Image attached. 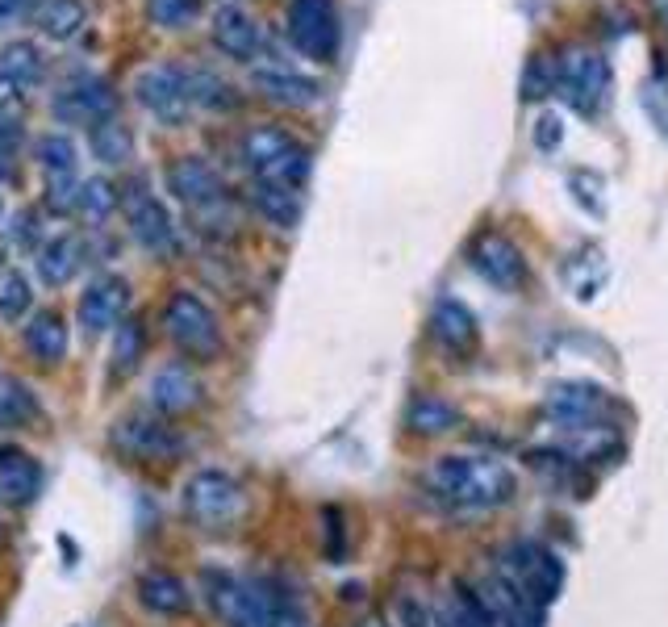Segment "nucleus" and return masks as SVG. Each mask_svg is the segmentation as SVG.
I'll return each mask as SVG.
<instances>
[{"instance_id": "20", "label": "nucleus", "mask_w": 668, "mask_h": 627, "mask_svg": "<svg viewBox=\"0 0 668 627\" xmlns=\"http://www.w3.org/2000/svg\"><path fill=\"white\" fill-rule=\"evenodd\" d=\"M84 264V243L76 235H55L51 243L38 247V260H34V272L46 289H63L71 276L80 272Z\"/></svg>"}, {"instance_id": "3", "label": "nucleus", "mask_w": 668, "mask_h": 627, "mask_svg": "<svg viewBox=\"0 0 668 627\" xmlns=\"http://www.w3.org/2000/svg\"><path fill=\"white\" fill-rule=\"evenodd\" d=\"M167 189L176 193L180 205L193 209V214L205 222V230H209V222L230 226V189H226L222 172L213 168L209 159H201V155L176 159V164L167 168Z\"/></svg>"}, {"instance_id": "18", "label": "nucleus", "mask_w": 668, "mask_h": 627, "mask_svg": "<svg viewBox=\"0 0 668 627\" xmlns=\"http://www.w3.org/2000/svg\"><path fill=\"white\" fill-rule=\"evenodd\" d=\"M431 335L447 347V352L456 356H468L476 352V343H481V327H476L472 310L456 297H439L435 310H431Z\"/></svg>"}, {"instance_id": "45", "label": "nucleus", "mask_w": 668, "mask_h": 627, "mask_svg": "<svg viewBox=\"0 0 668 627\" xmlns=\"http://www.w3.org/2000/svg\"><path fill=\"white\" fill-rule=\"evenodd\" d=\"M0 176H13V155L0 151Z\"/></svg>"}, {"instance_id": "26", "label": "nucleus", "mask_w": 668, "mask_h": 627, "mask_svg": "<svg viewBox=\"0 0 668 627\" xmlns=\"http://www.w3.org/2000/svg\"><path fill=\"white\" fill-rule=\"evenodd\" d=\"M88 151L105 168H122L134 159V130L122 118H105L88 130Z\"/></svg>"}, {"instance_id": "38", "label": "nucleus", "mask_w": 668, "mask_h": 627, "mask_svg": "<svg viewBox=\"0 0 668 627\" xmlns=\"http://www.w3.org/2000/svg\"><path fill=\"white\" fill-rule=\"evenodd\" d=\"M34 306V293H30V281L21 276L17 268H0V318L5 322H17L26 318Z\"/></svg>"}, {"instance_id": "22", "label": "nucleus", "mask_w": 668, "mask_h": 627, "mask_svg": "<svg viewBox=\"0 0 668 627\" xmlns=\"http://www.w3.org/2000/svg\"><path fill=\"white\" fill-rule=\"evenodd\" d=\"M297 138L284 130V126H272V122H259L243 134V143H238V155H243V164L251 168V176H259L264 168H272L284 151H293Z\"/></svg>"}, {"instance_id": "24", "label": "nucleus", "mask_w": 668, "mask_h": 627, "mask_svg": "<svg viewBox=\"0 0 668 627\" xmlns=\"http://www.w3.org/2000/svg\"><path fill=\"white\" fill-rule=\"evenodd\" d=\"M251 598H255L259 627H309L297 598L289 590H280L276 582H251Z\"/></svg>"}, {"instance_id": "41", "label": "nucleus", "mask_w": 668, "mask_h": 627, "mask_svg": "<svg viewBox=\"0 0 668 627\" xmlns=\"http://www.w3.org/2000/svg\"><path fill=\"white\" fill-rule=\"evenodd\" d=\"M564 143V122L556 118V113H543V118L535 122V147L539 151H556Z\"/></svg>"}, {"instance_id": "31", "label": "nucleus", "mask_w": 668, "mask_h": 627, "mask_svg": "<svg viewBox=\"0 0 668 627\" xmlns=\"http://www.w3.org/2000/svg\"><path fill=\"white\" fill-rule=\"evenodd\" d=\"M405 423H410L414 435H443L451 427H460V410L447 398H439V393H418L410 410H405Z\"/></svg>"}, {"instance_id": "37", "label": "nucleus", "mask_w": 668, "mask_h": 627, "mask_svg": "<svg viewBox=\"0 0 668 627\" xmlns=\"http://www.w3.org/2000/svg\"><path fill=\"white\" fill-rule=\"evenodd\" d=\"M522 101H543L547 92H556V59L547 51H535L522 63V80H518Z\"/></svg>"}, {"instance_id": "25", "label": "nucleus", "mask_w": 668, "mask_h": 627, "mask_svg": "<svg viewBox=\"0 0 668 627\" xmlns=\"http://www.w3.org/2000/svg\"><path fill=\"white\" fill-rule=\"evenodd\" d=\"M184 80H188V97H193V109H209V113H230L238 109V88L218 76L213 67H184Z\"/></svg>"}, {"instance_id": "42", "label": "nucleus", "mask_w": 668, "mask_h": 627, "mask_svg": "<svg viewBox=\"0 0 668 627\" xmlns=\"http://www.w3.org/2000/svg\"><path fill=\"white\" fill-rule=\"evenodd\" d=\"M21 138H26V130H21V118L13 109H0V151H17L21 147Z\"/></svg>"}, {"instance_id": "16", "label": "nucleus", "mask_w": 668, "mask_h": 627, "mask_svg": "<svg viewBox=\"0 0 668 627\" xmlns=\"http://www.w3.org/2000/svg\"><path fill=\"white\" fill-rule=\"evenodd\" d=\"M201 398H205V389H201V381L188 373L184 364H163L159 373L151 377V385H147V402L163 418H180L188 410H197Z\"/></svg>"}, {"instance_id": "35", "label": "nucleus", "mask_w": 668, "mask_h": 627, "mask_svg": "<svg viewBox=\"0 0 668 627\" xmlns=\"http://www.w3.org/2000/svg\"><path fill=\"white\" fill-rule=\"evenodd\" d=\"M34 159H38V168L51 180L76 176V143H71L67 134H42L34 143Z\"/></svg>"}, {"instance_id": "9", "label": "nucleus", "mask_w": 668, "mask_h": 627, "mask_svg": "<svg viewBox=\"0 0 668 627\" xmlns=\"http://www.w3.org/2000/svg\"><path fill=\"white\" fill-rule=\"evenodd\" d=\"M109 439L113 448L130 456V460H176L184 452V435L176 427H167L163 418H151V414H126L117 418V423L109 427Z\"/></svg>"}, {"instance_id": "7", "label": "nucleus", "mask_w": 668, "mask_h": 627, "mask_svg": "<svg viewBox=\"0 0 668 627\" xmlns=\"http://www.w3.org/2000/svg\"><path fill=\"white\" fill-rule=\"evenodd\" d=\"M134 101L163 126H184L193 113V97H188V80L180 63H151L134 76Z\"/></svg>"}, {"instance_id": "46", "label": "nucleus", "mask_w": 668, "mask_h": 627, "mask_svg": "<svg viewBox=\"0 0 668 627\" xmlns=\"http://www.w3.org/2000/svg\"><path fill=\"white\" fill-rule=\"evenodd\" d=\"M360 627H385V623H380V619H364Z\"/></svg>"}, {"instance_id": "48", "label": "nucleus", "mask_w": 668, "mask_h": 627, "mask_svg": "<svg viewBox=\"0 0 668 627\" xmlns=\"http://www.w3.org/2000/svg\"><path fill=\"white\" fill-rule=\"evenodd\" d=\"M664 21H668V5H664Z\"/></svg>"}, {"instance_id": "23", "label": "nucleus", "mask_w": 668, "mask_h": 627, "mask_svg": "<svg viewBox=\"0 0 668 627\" xmlns=\"http://www.w3.org/2000/svg\"><path fill=\"white\" fill-rule=\"evenodd\" d=\"M21 343H26V352L30 360L38 364H59L67 356V327H63V318L55 310H38L30 318V327L21 331Z\"/></svg>"}, {"instance_id": "34", "label": "nucleus", "mask_w": 668, "mask_h": 627, "mask_svg": "<svg viewBox=\"0 0 668 627\" xmlns=\"http://www.w3.org/2000/svg\"><path fill=\"white\" fill-rule=\"evenodd\" d=\"M309 172H314V151L309 147H293V151H284L272 168H264L255 180H264V184H276V189H289V193H301L305 184H309Z\"/></svg>"}, {"instance_id": "32", "label": "nucleus", "mask_w": 668, "mask_h": 627, "mask_svg": "<svg viewBox=\"0 0 668 627\" xmlns=\"http://www.w3.org/2000/svg\"><path fill=\"white\" fill-rule=\"evenodd\" d=\"M34 17H38V30L46 38L67 42V38H76L88 26V5H84V0H42Z\"/></svg>"}, {"instance_id": "44", "label": "nucleus", "mask_w": 668, "mask_h": 627, "mask_svg": "<svg viewBox=\"0 0 668 627\" xmlns=\"http://www.w3.org/2000/svg\"><path fill=\"white\" fill-rule=\"evenodd\" d=\"M21 97H26V92H21L5 72H0V109H17L21 105Z\"/></svg>"}, {"instance_id": "30", "label": "nucleus", "mask_w": 668, "mask_h": 627, "mask_svg": "<svg viewBox=\"0 0 668 627\" xmlns=\"http://www.w3.org/2000/svg\"><path fill=\"white\" fill-rule=\"evenodd\" d=\"M443 627H501V623L485 602V594H476L472 586L456 582L447 594V607H443Z\"/></svg>"}, {"instance_id": "27", "label": "nucleus", "mask_w": 668, "mask_h": 627, "mask_svg": "<svg viewBox=\"0 0 668 627\" xmlns=\"http://www.w3.org/2000/svg\"><path fill=\"white\" fill-rule=\"evenodd\" d=\"M0 72H5L21 92L34 88L42 76H46V55L38 42H26V38H13L0 46Z\"/></svg>"}, {"instance_id": "40", "label": "nucleus", "mask_w": 668, "mask_h": 627, "mask_svg": "<svg viewBox=\"0 0 668 627\" xmlns=\"http://www.w3.org/2000/svg\"><path fill=\"white\" fill-rule=\"evenodd\" d=\"M393 611H397V627H443V615H435V611L426 607L422 598H414V594H401Z\"/></svg>"}, {"instance_id": "11", "label": "nucleus", "mask_w": 668, "mask_h": 627, "mask_svg": "<svg viewBox=\"0 0 668 627\" xmlns=\"http://www.w3.org/2000/svg\"><path fill=\"white\" fill-rule=\"evenodd\" d=\"M130 310V281L117 272H105L97 281H88V289L80 293V327L88 335H105L117 331V322Z\"/></svg>"}, {"instance_id": "19", "label": "nucleus", "mask_w": 668, "mask_h": 627, "mask_svg": "<svg viewBox=\"0 0 668 627\" xmlns=\"http://www.w3.org/2000/svg\"><path fill=\"white\" fill-rule=\"evenodd\" d=\"M38 490H42L38 460L17 444H0V494H5L9 502H17V506H26V502L38 498Z\"/></svg>"}, {"instance_id": "10", "label": "nucleus", "mask_w": 668, "mask_h": 627, "mask_svg": "<svg viewBox=\"0 0 668 627\" xmlns=\"http://www.w3.org/2000/svg\"><path fill=\"white\" fill-rule=\"evenodd\" d=\"M122 209H126V226H130V235L142 251H151V255H167L176 247V222H172V209H167L147 184L134 180L126 197H122Z\"/></svg>"}, {"instance_id": "33", "label": "nucleus", "mask_w": 668, "mask_h": 627, "mask_svg": "<svg viewBox=\"0 0 668 627\" xmlns=\"http://www.w3.org/2000/svg\"><path fill=\"white\" fill-rule=\"evenodd\" d=\"M38 398L34 389L13 377V373H0V427H30L38 423Z\"/></svg>"}, {"instance_id": "43", "label": "nucleus", "mask_w": 668, "mask_h": 627, "mask_svg": "<svg viewBox=\"0 0 668 627\" xmlns=\"http://www.w3.org/2000/svg\"><path fill=\"white\" fill-rule=\"evenodd\" d=\"M38 5H42V0H0V30H9V26H17L21 17L38 13Z\"/></svg>"}, {"instance_id": "17", "label": "nucleus", "mask_w": 668, "mask_h": 627, "mask_svg": "<svg viewBox=\"0 0 668 627\" xmlns=\"http://www.w3.org/2000/svg\"><path fill=\"white\" fill-rule=\"evenodd\" d=\"M543 410L552 414L556 423H589V418L610 410V398L589 381H560V385L547 389Z\"/></svg>"}, {"instance_id": "8", "label": "nucleus", "mask_w": 668, "mask_h": 627, "mask_svg": "<svg viewBox=\"0 0 668 627\" xmlns=\"http://www.w3.org/2000/svg\"><path fill=\"white\" fill-rule=\"evenodd\" d=\"M289 42L309 59L334 63L339 42H343L334 0H289Z\"/></svg>"}, {"instance_id": "4", "label": "nucleus", "mask_w": 668, "mask_h": 627, "mask_svg": "<svg viewBox=\"0 0 668 627\" xmlns=\"http://www.w3.org/2000/svg\"><path fill=\"white\" fill-rule=\"evenodd\" d=\"M497 573L506 577V582L531 602V607H547L556 594H560V582H564V565H560V556H552L543 544L535 540H518L510 544L506 552H501V561H497Z\"/></svg>"}, {"instance_id": "1", "label": "nucleus", "mask_w": 668, "mask_h": 627, "mask_svg": "<svg viewBox=\"0 0 668 627\" xmlns=\"http://www.w3.org/2000/svg\"><path fill=\"white\" fill-rule=\"evenodd\" d=\"M426 490L456 510H493L514 498L518 481L497 456H439L426 469Z\"/></svg>"}, {"instance_id": "21", "label": "nucleus", "mask_w": 668, "mask_h": 627, "mask_svg": "<svg viewBox=\"0 0 668 627\" xmlns=\"http://www.w3.org/2000/svg\"><path fill=\"white\" fill-rule=\"evenodd\" d=\"M138 602L155 615H188V607H193V594H188V586L180 582L176 573H163V569H151L138 577Z\"/></svg>"}, {"instance_id": "15", "label": "nucleus", "mask_w": 668, "mask_h": 627, "mask_svg": "<svg viewBox=\"0 0 668 627\" xmlns=\"http://www.w3.org/2000/svg\"><path fill=\"white\" fill-rule=\"evenodd\" d=\"M209 30H213V46L238 63H251L259 55V46H264V30H259V21L243 5H222L213 13Z\"/></svg>"}, {"instance_id": "39", "label": "nucleus", "mask_w": 668, "mask_h": 627, "mask_svg": "<svg viewBox=\"0 0 668 627\" xmlns=\"http://www.w3.org/2000/svg\"><path fill=\"white\" fill-rule=\"evenodd\" d=\"M113 209H117V189H113L109 180L97 176V180H84V184H80V214H84V218L105 222Z\"/></svg>"}, {"instance_id": "13", "label": "nucleus", "mask_w": 668, "mask_h": 627, "mask_svg": "<svg viewBox=\"0 0 668 627\" xmlns=\"http://www.w3.org/2000/svg\"><path fill=\"white\" fill-rule=\"evenodd\" d=\"M472 268L481 272L489 285H497V289H518L522 281H527V255L518 251L514 239L497 235V230H489V235L476 239Z\"/></svg>"}, {"instance_id": "28", "label": "nucleus", "mask_w": 668, "mask_h": 627, "mask_svg": "<svg viewBox=\"0 0 668 627\" xmlns=\"http://www.w3.org/2000/svg\"><path fill=\"white\" fill-rule=\"evenodd\" d=\"M142 352H147V327H142V318H122V322H117V331H113V347H109L113 381H126L142 364Z\"/></svg>"}, {"instance_id": "2", "label": "nucleus", "mask_w": 668, "mask_h": 627, "mask_svg": "<svg viewBox=\"0 0 668 627\" xmlns=\"http://www.w3.org/2000/svg\"><path fill=\"white\" fill-rule=\"evenodd\" d=\"M163 327H167V339L176 343V352H184L188 360H218L222 347H226L218 314L188 289H176L172 297H167Z\"/></svg>"}, {"instance_id": "12", "label": "nucleus", "mask_w": 668, "mask_h": 627, "mask_svg": "<svg viewBox=\"0 0 668 627\" xmlns=\"http://www.w3.org/2000/svg\"><path fill=\"white\" fill-rule=\"evenodd\" d=\"M55 118L63 126H97L105 118H113V109H117V97H113V88L97 76H84L76 84H67L55 92Z\"/></svg>"}, {"instance_id": "29", "label": "nucleus", "mask_w": 668, "mask_h": 627, "mask_svg": "<svg viewBox=\"0 0 668 627\" xmlns=\"http://www.w3.org/2000/svg\"><path fill=\"white\" fill-rule=\"evenodd\" d=\"M251 205H255V214L280 226V230H293L301 222V193H289V189H276V184H264V180H255L251 184Z\"/></svg>"}, {"instance_id": "36", "label": "nucleus", "mask_w": 668, "mask_h": 627, "mask_svg": "<svg viewBox=\"0 0 668 627\" xmlns=\"http://www.w3.org/2000/svg\"><path fill=\"white\" fill-rule=\"evenodd\" d=\"M147 17H151V26L167 30V34H180L188 26H197L201 0H147Z\"/></svg>"}, {"instance_id": "47", "label": "nucleus", "mask_w": 668, "mask_h": 627, "mask_svg": "<svg viewBox=\"0 0 668 627\" xmlns=\"http://www.w3.org/2000/svg\"><path fill=\"white\" fill-rule=\"evenodd\" d=\"M0 218H5V201H0Z\"/></svg>"}, {"instance_id": "5", "label": "nucleus", "mask_w": 668, "mask_h": 627, "mask_svg": "<svg viewBox=\"0 0 668 627\" xmlns=\"http://www.w3.org/2000/svg\"><path fill=\"white\" fill-rule=\"evenodd\" d=\"M184 510H188V519H193V523L222 531V527L238 523V515L247 510V498H243V485H238L230 473L201 469L184 485Z\"/></svg>"}, {"instance_id": "14", "label": "nucleus", "mask_w": 668, "mask_h": 627, "mask_svg": "<svg viewBox=\"0 0 668 627\" xmlns=\"http://www.w3.org/2000/svg\"><path fill=\"white\" fill-rule=\"evenodd\" d=\"M251 88L259 92L264 101L272 105H284V109H309L322 101V84L314 76H301L293 67H255L251 72Z\"/></svg>"}, {"instance_id": "6", "label": "nucleus", "mask_w": 668, "mask_h": 627, "mask_svg": "<svg viewBox=\"0 0 668 627\" xmlns=\"http://www.w3.org/2000/svg\"><path fill=\"white\" fill-rule=\"evenodd\" d=\"M556 92L560 97L593 118V113H602L606 105V92H610V67L598 51H585V46H572L564 51V59H556Z\"/></svg>"}]
</instances>
